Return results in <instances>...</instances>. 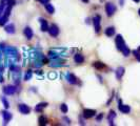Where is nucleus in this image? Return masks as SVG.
Wrapping results in <instances>:
<instances>
[{
    "instance_id": "nucleus-22",
    "label": "nucleus",
    "mask_w": 140,
    "mask_h": 126,
    "mask_svg": "<svg viewBox=\"0 0 140 126\" xmlns=\"http://www.w3.org/2000/svg\"><path fill=\"white\" fill-rule=\"evenodd\" d=\"M32 76H33V70H32V69H29V70L26 71L25 76H24V80H25V81H29V80L32 78Z\"/></svg>"
},
{
    "instance_id": "nucleus-38",
    "label": "nucleus",
    "mask_w": 140,
    "mask_h": 126,
    "mask_svg": "<svg viewBox=\"0 0 140 126\" xmlns=\"http://www.w3.org/2000/svg\"><path fill=\"white\" fill-rule=\"evenodd\" d=\"M138 50H139V52H140V46H139V47H138Z\"/></svg>"
},
{
    "instance_id": "nucleus-23",
    "label": "nucleus",
    "mask_w": 140,
    "mask_h": 126,
    "mask_svg": "<svg viewBox=\"0 0 140 126\" xmlns=\"http://www.w3.org/2000/svg\"><path fill=\"white\" fill-rule=\"evenodd\" d=\"M121 52H122V54H123V56H124V57H127V56L131 54V50H130V48H129L126 45H124V46H123V48H122Z\"/></svg>"
},
{
    "instance_id": "nucleus-16",
    "label": "nucleus",
    "mask_w": 140,
    "mask_h": 126,
    "mask_svg": "<svg viewBox=\"0 0 140 126\" xmlns=\"http://www.w3.org/2000/svg\"><path fill=\"white\" fill-rule=\"evenodd\" d=\"M48 104L46 103V102H41V103H38L37 105H36V107H35V110L37 111V112H41V111H43V109L47 106Z\"/></svg>"
},
{
    "instance_id": "nucleus-32",
    "label": "nucleus",
    "mask_w": 140,
    "mask_h": 126,
    "mask_svg": "<svg viewBox=\"0 0 140 126\" xmlns=\"http://www.w3.org/2000/svg\"><path fill=\"white\" fill-rule=\"evenodd\" d=\"M38 1H39V2H41L42 4H45V3H47V2L50 1V0H38Z\"/></svg>"
},
{
    "instance_id": "nucleus-26",
    "label": "nucleus",
    "mask_w": 140,
    "mask_h": 126,
    "mask_svg": "<svg viewBox=\"0 0 140 126\" xmlns=\"http://www.w3.org/2000/svg\"><path fill=\"white\" fill-rule=\"evenodd\" d=\"M132 54H133V55H134V57L136 58V60L140 62V52H139V50H133Z\"/></svg>"
},
{
    "instance_id": "nucleus-37",
    "label": "nucleus",
    "mask_w": 140,
    "mask_h": 126,
    "mask_svg": "<svg viewBox=\"0 0 140 126\" xmlns=\"http://www.w3.org/2000/svg\"><path fill=\"white\" fill-rule=\"evenodd\" d=\"M138 13H139V16H140V9H139V11H138Z\"/></svg>"
},
{
    "instance_id": "nucleus-25",
    "label": "nucleus",
    "mask_w": 140,
    "mask_h": 126,
    "mask_svg": "<svg viewBox=\"0 0 140 126\" xmlns=\"http://www.w3.org/2000/svg\"><path fill=\"white\" fill-rule=\"evenodd\" d=\"M60 110H61V112H62V114H66V112H68V110H69L68 105H66L65 103L61 104V106H60Z\"/></svg>"
},
{
    "instance_id": "nucleus-19",
    "label": "nucleus",
    "mask_w": 140,
    "mask_h": 126,
    "mask_svg": "<svg viewBox=\"0 0 140 126\" xmlns=\"http://www.w3.org/2000/svg\"><path fill=\"white\" fill-rule=\"evenodd\" d=\"M93 66H94L96 69H98V70H100V69H104V68H105V64L102 63V62H100V61H96V62H94V63H93Z\"/></svg>"
},
{
    "instance_id": "nucleus-33",
    "label": "nucleus",
    "mask_w": 140,
    "mask_h": 126,
    "mask_svg": "<svg viewBox=\"0 0 140 126\" xmlns=\"http://www.w3.org/2000/svg\"><path fill=\"white\" fill-rule=\"evenodd\" d=\"M79 123H80V124H82V125H84V124H86V123H84V121H83V119H81V118L79 119Z\"/></svg>"
},
{
    "instance_id": "nucleus-31",
    "label": "nucleus",
    "mask_w": 140,
    "mask_h": 126,
    "mask_svg": "<svg viewBox=\"0 0 140 126\" xmlns=\"http://www.w3.org/2000/svg\"><path fill=\"white\" fill-rule=\"evenodd\" d=\"M3 76H2V71H0V83H2L3 82Z\"/></svg>"
},
{
    "instance_id": "nucleus-9",
    "label": "nucleus",
    "mask_w": 140,
    "mask_h": 126,
    "mask_svg": "<svg viewBox=\"0 0 140 126\" xmlns=\"http://www.w3.org/2000/svg\"><path fill=\"white\" fill-rule=\"evenodd\" d=\"M39 22H40V29L42 32H47L48 31V23L44 18H39Z\"/></svg>"
},
{
    "instance_id": "nucleus-35",
    "label": "nucleus",
    "mask_w": 140,
    "mask_h": 126,
    "mask_svg": "<svg viewBox=\"0 0 140 126\" xmlns=\"http://www.w3.org/2000/svg\"><path fill=\"white\" fill-rule=\"evenodd\" d=\"M82 1L84 2V3H89V0H82Z\"/></svg>"
},
{
    "instance_id": "nucleus-1",
    "label": "nucleus",
    "mask_w": 140,
    "mask_h": 126,
    "mask_svg": "<svg viewBox=\"0 0 140 126\" xmlns=\"http://www.w3.org/2000/svg\"><path fill=\"white\" fill-rule=\"evenodd\" d=\"M116 6H115V4L114 3H112V2H106L105 3V12H106V15L108 16V17H112L114 14H115V12H116Z\"/></svg>"
},
{
    "instance_id": "nucleus-36",
    "label": "nucleus",
    "mask_w": 140,
    "mask_h": 126,
    "mask_svg": "<svg viewBox=\"0 0 140 126\" xmlns=\"http://www.w3.org/2000/svg\"><path fill=\"white\" fill-rule=\"evenodd\" d=\"M123 2H124V0H120V3H121V5H123Z\"/></svg>"
},
{
    "instance_id": "nucleus-6",
    "label": "nucleus",
    "mask_w": 140,
    "mask_h": 126,
    "mask_svg": "<svg viewBox=\"0 0 140 126\" xmlns=\"http://www.w3.org/2000/svg\"><path fill=\"white\" fill-rule=\"evenodd\" d=\"M16 91H17V88H16L15 85H8V86L3 87V92L5 95H9V96L10 95H14Z\"/></svg>"
},
{
    "instance_id": "nucleus-2",
    "label": "nucleus",
    "mask_w": 140,
    "mask_h": 126,
    "mask_svg": "<svg viewBox=\"0 0 140 126\" xmlns=\"http://www.w3.org/2000/svg\"><path fill=\"white\" fill-rule=\"evenodd\" d=\"M115 43H116V46H117V49H118V50H122L123 46L125 45L124 39L122 38L121 35H117V36H116V38H115Z\"/></svg>"
},
{
    "instance_id": "nucleus-34",
    "label": "nucleus",
    "mask_w": 140,
    "mask_h": 126,
    "mask_svg": "<svg viewBox=\"0 0 140 126\" xmlns=\"http://www.w3.org/2000/svg\"><path fill=\"white\" fill-rule=\"evenodd\" d=\"M133 1L136 2V3H139V2H140V0H133Z\"/></svg>"
},
{
    "instance_id": "nucleus-28",
    "label": "nucleus",
    "mask_w": 140,
    "mask_h": 126,
    "mask_svg": "<svg viewBox=\"0 0 140 126\" xmlns=\"http://www.w3.org/2000/svg\"><path fill=\"white\" fill-rule=\"evenodd\" d=\"M4 6H5V0H1V2H0V16L3 13Z\"/></svg>"
},
{
    "instance_id": "nucleus-8",
    "label": "nucleus",
    "mask_w": 140,
    "mask_h": 126,
    "mask_svg": "<svg viewBox=\"0 0 140 126\" xmlns=\"http://www.w3.org/2000/svg\"><path fill=\"white\" fill-rule=\"evenodd\" d=\"M18 110L23 115H29L31 112V108L26 104H19L18 105Z\"/></svg>"
},
{
    "instance_id": "nucleus-15",
    "label": "nucleus",
    "mask_w": 140,
    "mask_h": 126,
    "mask_svg": "<svg viewBox=\"0 0 140 126\" xmlns=\"http://www.w3.org/2000/svg\"><path fill=\"white\" fill-rule=\"evenodd\" d=\"M104 34L107 36V37H113L115 35V28L114 26H108L105 29L104 31Z\"/></svg>"
},
{
    "instance_id": "nucleus-7",
    "label": "nucleus",
    "mask_w": 140,
    "mask_h": 126,
    "mask_svg": "<svg viewBox=\"0 0 140 126\" xmlns=\"http://www.w3.org/2000/svg\"><path fill=\"white\" fill-rule=\"evenodd\" d=\"M118 104H119V105H118L119 110H120L121 112H123V114H130V111H131V107H130L129 105H123L121 100H118Z\"/></svg>"
},
{
    "instance_id": "nucleus-21",
    "label": "nucleus",
    "mask_w": 140,
    "mask_h": 126,
    "mask_svg": "<svg viewBox=\"0 0 140 126\" xmlns=\"http://www.w3.org/2000/svg\"><path fill=\"white\" fill-rule=\"evenodd\" d=\"M38 124L41 125V126H44L47 124V118L45 116H40L39 119H38Z\"/></svg>"
},
{
    "instance_id": "nucleus-18",
    "label": "nucleus",
    "mask_w": 140,
    "mask_h": 126,
    "mask_svg": "<svg viewBox=\"0 0 140 126\" xmlns=\"http://www.w3.org/2000/svg\"><path fill=\"white\" fill-rule=\"evenodd\" d=\"M4 30H5V32L9 33V34H14V33H15V25L12 24V23H11V24H8V25H5Z\"/></svg>"
},
{
    "instance_id": "nucleus-27",
    "label": "nucleus",
    "mask_w": 140,
    "mask_h": 126,
    "mask_svg": "<svg viewBox=\"0 0 140 126\" xmlns=\"http://www.w3.org/2000/svg\"><path fill=\"white\" fill-rule=\"evenodd\" d=\"M1 101H2V103H3L4 107H5V109H8V108L10 107V103H9V101H8L4 97H2V98H1Z\"/></svg>"
},
{
    "instance_id": "nucleus-17",
    "label": "nucleus",
    "mask_w": 140,
    "mask_h": 126,
    "mask_svg": "<svg viewBox=\"0 0 140 126\" xmlns=\"http://www.w3.org/2000/svg\"><path fill=\"white\" fill-rule=\"evenodd\" d=\"M74 61L78 64H81V63L84 62V57H83V55H81V54H76L74 56Z\"/></svg>"
},
{
    "instance_id": "nucleus-13",
    "label": "nucleus",
    "mask_w": 140,
    "mask_h": 126,
    "mask_svg": "<svg viewBox=\"0 0 140 126\" xmlns=\"http://www.w3.org/2000/svg\"><path fill=\"white\" fill-rule=\"evenodd\" d=\"M124 71H125V69H124V67H122V66H120V67H118V68L116 69L115 74H116V78H117L118 80H121V78L123 77V75H124Z\"/></svg>"
},
{
    "instance_id": "nucleus-11",
    "label": "nucleus",
    "mask_w": 140,
    "mask_h": 126,
    "mask_svg": "<svg viewBox=\"0 0 140 126\" xmlns=\"http://www.w3.org/2000/svg\"><path fill=\"white\" fill-rule=\"evenodd\" d=\"M66 80L69 81L70 84H73V85H75V84L78 83V79H77V77H76L75 75H73V74H68V76H66Z\"/></svg>"
},
{
    "instance_id": "nucleus-14",
    "label": "nucleus",
    "mask_w": 140,
    "mask_h": 126,
    "mask_svg": "<svg viewBox=\"0 0 140 126\" xmlns=\"http://www.w3.org/2000/svg\"><path fill=\"white\" fill-rule=\"evenodd\" d=\"M115 118H116V112H115V110H111L109 114H108V116H107V120H108V122H109V125H114V120H115Z\"/></svg>"
},
{
    "instance_id": "nucleus-10",
    "label": "nucleus",
    "mask_w": 140,
    "mask_h": 126,
    "mask_svg": "<svg viewBox=\"0 0 140 126\" xmlns=\"http://www.w3.org/2000/svg\"><path fill=\"white\" fill-rule=\"evenodd\" d=\"M23 34H24V36L26 37V39H29V40H31V39L33 38V36H34L33 30H32L30 26H26V28L23 30Z\"/></svg>"
},
{
    "instance_id": "nucleus-12",
    "label": "nucleus",
    "mask_w": 140,
    "mask_h": 126,
    "mask_svg": "<svg viewBox=\"0 0 140 126\" xmlns=\"http://www.w3.org/2000/svg\"><path fill=\"white\" fill-rule=\"evenodd\" d=\"M2 117H3L4 124H8V123L12 120V118H13L12 114H11L10 111H8V110H3V111H2Z\"/></svg>"
},
{
    "instance_id": "nucleus-29",
    "label": "nucleus",
    "mask_w": 140,
    "mask_h": 126,
    "mask_svg": "<svg viewBox=\"0 0 140 126\" xmlns=\"http://www.w3.org/2000/svg\"><path fill=\"white\" fill-rule=\"evenodd\" d=\"M102 118H103V114H99V116H97V118H96L97 122H100L102 120Z\"/></svg>"
},
{
    "instance_id": "nucleus-5",
    "label": "nucleus",
    "mask_w": 140,
    "mask_h": 126,
    "mask_svg": "<svg viewBox=\"0 0 140 126\" xmlns=\"http://www.w3.org/2000/svg\"><path fill=\"white\" fill-rule=\"evenodd\" d=\"M83 118L86 119H90V118H93L95 115H96V110L95 109H90V108H86L83 109Z\"/></svg>"
},
{
    "instance_id": "nucleus-20",
    "label": "nucleus",
    "mask_w": 140,
    "mask_h": 126,
    "mask_svg": "<svg viewBox=\"0 0 140 126\" xmlns=\"http://www.w3.org/2000/svg\"><path fill=\"white\" fill-rule=\"evenodd\" d=\"M44 6H45V10H46V12H47L48 14H51V15H52V14H54V13H55V8H54L51 3H48V2H47V3H45V4H44Z\"/></svg>"
},
{
    "instance_id": "nucleus-4",
    "label": "nucleus",
    "mask_w": 140,
    "mask_h": 126,
    "mask_svg": "<svg viewBox=\"0 0 140 126\" xmlns=\"http://www.w3.org/2000/svg\"><path fill=\"white\" fill-rule=\"evenodd\" d=\"M47 32H48V34L52 37H57L59 35V28L56 24H52L51 26L48 28V31Z\"/></svg>"
},
{
    "instance_id": "nucleus-30",
    "label": "nucleus",
    "mask_w": 140,
    "mask_h": 126,
    "mask_svg": "<svg viewBox=\"0 0 140 126\" xmlns=\"http://www.w3.org/2000/svg\"><path fill=\"white\" fill-rule=\"evenodd\" d=\"M63 121H65V123H66V124H71L70 119H69V118H66V117H64V118H63Z\"/></svg>"
},
{
    "instance_id": "nucleus-24",
    "label": "nucleus",
    "mask_w": 140,
    "mask_h": 126,
    "mask_svg": "<svg viewBox=\"0 0 140 126\" xmlns=\"http://www.w3.org/2000/svg\"><path fill=\"white\" fill-rule=\"evenodd\" d=\"M8 19H9V17L5 16V15L0 17V25H5V23L8 22Z\"/></svg>"
},
{
    "instance_id": "nucleus-3",
    "label": "nucleus",
    "mask_w": 140,
    "mask_h": 126,
    "mask_svg": "<svg viewBox=\"0 0 140 126\" xmlns=\"http://www.w3.org/2000/svg\"><path fill=\"white\" fill-rule=\"evenodd\" d=\"M100 20H101V17L99 15H96L94 18H93V23H94V28H95V32L98 34L100 33V30H101V25H100Z\"/></svg>"
}]
</instances>
